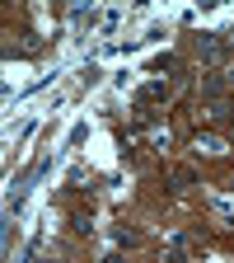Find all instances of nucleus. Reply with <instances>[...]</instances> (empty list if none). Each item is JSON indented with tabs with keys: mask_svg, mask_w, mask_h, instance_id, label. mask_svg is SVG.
<instances>
[{
	"mask_svg": "<svg viewBox=\"0 0 234 263\" xmlns=\"http://www.w3.org/2000/svg\"><path fill=\"white\" fill-rule=\"evenodd\" d=\"M197 151H206V155H225V141H220V137H197Z\"/></svg>",
	"mask_w": 234,
	"mask_h": 263,
	"instance_id": "1",
	"label": "nucleus"
},
{
	"mask_svg": "<svg viewBox=\"0 0 234 263\" xmlns=\"http://www.w3.org/2000/svg\"><path fill=\"white\" fill-rule=\"evenodd\" d=\"M84 137H89V127H84V122H75V127H71V141H66V151H75V146H84Z\"/></svg>",
	"mask_w": 234,
	"mask_h": 263,
	"instance_id": "2",
	"label": "nucleus"
},
{
	"mask_svg": "<svg viewBox=\"0 0 234 263\" xmlns=\"http://www.w3.org/2000/svg\"><path fill=\"white\" fill-rule=\"evenodd\" d=\"M216 216H220V221H234V202H225V197H216Z\"/></svg>",
	"mask_w": 234,
	"mask_h": 263,
	"instance_id": "3",
	"label": "nucleus"
},
{
	"mask_svg": "<svg viewBox=\"0 0 234 263\" xmlns=\"http://www.w3.org/2000/svg\"><path fill=\"white\" fill-rule=\"evenodd\" d=\"M117 19H122V10H103V33H113V28H117Z\"/></svg>",
	"mask_w": 234,
	"mask_h": 263,
	"instance_id": "4",
	"label": "nucleus"
},
{
	"mask_svg": "<svg viewBox=\"0 0 234 263\" xmlns=\"http://www.w3.org/2000/svg\"><path fill=\"white\" fill-rule=\"evenodd\" d=\"M103 263H122V258H117V254H108V258H103Z\"/></svg>",
	"mask_w": 234,
	"mask_h": 263,
	"instance_id": "5",
	"label": "nucleus"
}]
</instances>
